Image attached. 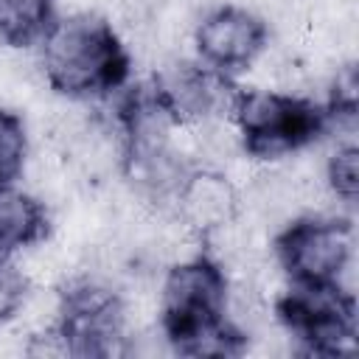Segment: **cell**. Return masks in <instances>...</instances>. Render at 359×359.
I'll use <instances>...</instances> for the list:
<instances>
[{"label": "cell", "instance_id": "obj_1", "mask_svg": "<svg viewBox=\"0 0 359 359\" xmlns=\"http://www.w3.org/2000/svg\"><path fill=\"white\" fill-rule=\"evenodd\" d=\"M227 275L210 255L174 264L160 294V328L168 345L191 356H230L244 334L227 317Z\"/></svg>", "mask_w": 359, "mask_h": 359}, {"label": "cell", "instance_id": "obj_2", "mask_svg": "<svg viewBox=\"0 0 359 359\" xmlns=\"http://www.w3.org/2000/svg\"><path fill=\"white\" fill-rule=\"evenodd\" d=\"M39 65L56 93L67 98H90L123 87L132 70V56L104 17L81 11L45 31Z\"/></svg>", "mask_w": 359, "mask_h": 359}, {"label": "cell", "instance_id": "obj_3", "mask_svg": "<svg viewBox=\"0 0 359 359\" xmlns=\"http://www.w3.org/2000/svg\"><path fill=\"white\" fill-rule=\"evenodd\" d=\"M233 121L247 154L272 160L311 143L328 121L317 104L272 90H247L233 98Z\"/></svg>", "mask_w": 359, "mask_h": 359}, {"label": "cell", "instance_id": "obj_4", "mask_svg": "<svg viewBox=\"0 0 359 359\" xmlns=\"http://www.w3.org/2000/svg\"><path fill=\"white\" fill-rule=\"evenodd\" d=\"M275 309L289 334L317 356H339L356 334L353 292L339 283H294Z\"/></svg>", "mask_w": 359, "mask_h": 359}, {"label": "cell", "instance_id": "obj_5", "mask_svg": "<svg viewBox=\"0 0 359 359\" xmlns=\"http://www.w3.org/2000/svg\"><path fill=\"white\" fill-rule=\"evenodd\" d=\"M67 353L73 356H121L126 353V309L123 300L101 280L81 278L59 303L56 323Z\"/></svg>", "mask_w": 359, "mask_h": 359}, {"label": "cell", "instance_id": "obj_6", "mask_svg": "<svg viewBox=\"0 0 359 359\" xmlns=\"http://www.w3.org/2000/svg\"><path fill=\"white\" fill-rule=\"evenodd\" d=\"M278 264L294 283H339L351 269L353 236L342 219H294L275 236Z\"/></svg>", "mask_w": 359, "mask_h": 359}, {"label": "cell", "instance_id": "obj_7", "mask_svg": "<svg viewBox=\"0 0 359 359\" xmlns=\"http://www.w3.org/2000/svg\"><path fill=\"white\" fill-rule=\"evenodd\" d=\"M266 22L247 8L219 6L202 17L194 31V45L202 62L219 73L241 70L266 48Z\"/></svg>", "mask_w": 359, "mask_h": 359}, {"label": "cell", "instance_id": "obj_8", "mask_svg": "<svg viewBox=\"0 0 359 359\" xmlns=\"http://www.w3.org/2000/svg\"><path fill=\"white\" fill-rule=\"evenodd\" d=\"M151 84L177 123L216 118L219 112H224V107H233L236 98V93H230L224 81V73L191 62L165 65Z\"/></svg>", "mask_w": 359, "mask_h": 359}, {"label": "cell", "instance_id": "obj_9", "mask_svg": "<svg viewBox=\"0 0 359 359\" xmlns=\"http://www.w3.org/2000/svg\"><path fill=\"white\" fill-rule=\"evenodd\" d=\"M171 202H174V210H177L180 222L188 230L199 233L202 238H208L210 233L233 224L238 210H241L236 188L216 168L188 171L180 182V188L174 191Z\"/></svg>", "mask_w": 359, "mask_h": 359}, {"label": "cell", "instance_id": "obj_10", "mask_svg": "<svg viewBox=\"0 0 359 359\" xmlns=\"http://www.w3.org/2000/svg\"><path fill=\"white\" fill-rule=\"evenodd\" d=\"M45 233V205L31 194L17 191L14 185H0V258L11 255L14 250L39 244Z\"/></svg>", "mask_w": 359, "mask_h": 359}, {"label": "cell", "instance_id": "obj_11", "mask_svg": "<svg viewBox=\"0 0 359 359\" xmlns=\"http://www.w3.org/2000/svg\"><path fill=\"white\" fill-rule=\"evenodd\" d=\"M53 25V0H0V39L25 48Z\"/></svg>", "mask_w": 359, "mask_h": 359}, {"label": "cell", "instance_id": "obj_12", "mask_svg": "<svg viewBox=\"0 0 359 359\" xmlns=\"http://www.w3.org/2000/svg\"><path fill=\"white\" fill-rule=\"evenodd\" d=\"M25 165V129L22 121L0 109V185H11Z\"/></svg>", "mask_w": 359, "mask_h": 359}, {"label": "cell", "instance_id": "obj_13", "mask_svg": "<svg viewBox=\"0 0 359 359\" xmlns=\"http://www.w3.org/2000/svg\"><path fill=\"white\" fill-rule=\"evenodd\" d=\"M325 180L328 188L337 199L353 205L356 194H359V151L353 143L337 146V151L331 154L328 165H325Z\"/></svg>", "mask_w": 359, "mask_h": 359}]
</instances>
